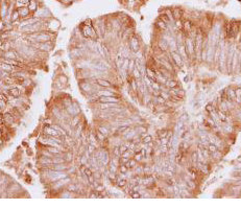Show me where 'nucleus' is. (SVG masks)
<instances>
[{"label": "nucleus", "instance_id": "52", "mask_svg": "<svg viewBox=\"0 0 241 209\" xmlns=\"http://www.w3.org/2000/svg\"><path fill=\"white\" fill-rule=\"evenodd\" d=\"M129 58L124 59L123 64H122V66H121V69H123V70H125V71H127V69H129Z\"/></svg>", "mask_w": 241, "mask_h": 209}, {"label": "nucleus", "instance_id": "51", "mask_svg": "<svg viewBox=\"0 0 241 209\" xmlns=\"http://www.w3.org/2000/svg\"><path fill=\"white\" fill-rule=\"evenodd\" d=\"M81 175H86L87 177H89V176H92L93 175V171H92V168L89 167V166H86V168H85L84 173L81 174Z\"/></svg>", "mask_w": 241, "mask_h": 209}, {"label": "nucleus", "instance_id": "4", "mask_svg": "<svg viewBox=\"0 0 241 209\" xmlns=\"http://www.w3.org/2000/svg\"><path fill=\"white\" fill-rule=\"evenodd\" d=\"M228 47L229 45L221 46V51H220L219 60H218L217 67L220 72L222 73H227V58H228Z\"/></svg>", "mask_w": 241, "mask_h": 209}, {"label": "nucleus", "instance_id": "38", "mask_svg": "<svg viewBox=\"0 0 241 209\" xmlns=\"http://www.w3.org/2000/svg\"><path fill=\"white\" fill-rule=\"evenodd\" d=\"M136 67V62H135L134 58H129V69H127V72L129 74H131V71L134 70V68Z\"/></svg>", "mask_w": 241, "mask_h": 209}, {"label": "nucleus", "instance_id": "64", "mask_svg": "<svg viewBox=\"0 0 241 209\" xmlns=\"http://www.w3.org/2000/svg\"><path fill=\"white\" fill-rule=\"evenodd\" d=\"M59 1H60V0H59Z\"/></svg>", "mask_w": 241, "mask_h": 209}, {"label": "nucleus", "instance_id": "14", "mask_svg": "<svg viewBox=\"0 0 241 209\" xmlns=\"http://www.w3.org/2000/svg\"><path fill=\"white\" fill-rule=\"evenodd\" d=\"M7 12H8V0H2L1 3H0V16H1V20L4 21L7 16Z\"/></svg>", "mask_w": 241, "mask_h": 209}, {"label": "nucleus", "instance_id": "9", "mask_svg": "<svg viewBox=\"0 0 241 209\" xmlns=\"http://www.w3.org/2000/svg\"><path fill=\"white\" fill-rule=\"evenodd\" d=\"M61 27V23L55 18H51L48 21H46V30L51 33H57Z\"/></svg>", "mask_w": 241, "mask_h": 209}, {"label": "nucleus", "instance_id": "39", "mask_svg": "<svg viewBox=\"0 0 241 209\" xmlns=\"http://www.w3.org/2000/svg\"><path fill=\"white\" fill-rule=\"evenodd\" d=\"M138 164H139V163L136 161V160H135L134 158H131V159L129 160V162H127V163L125 164V165H127V167L129 168V169H133V168L136 167V166L138 165Z\"/></svg>", "mask_w": 241, "mask_h": 209}, {"label": "nucleus", "instance_id": "12", "mask_svg": "<svg viewBox=\"0 0 241 209\" xmlns=\"http://www.w3.org/2000/svg\"><path fill=\"white\" fill-rule=\"evenodd\" d=\"M97 103H121V97L119 95L115 96H100L98 98Z\"/></svg>", "mask_w": 241, "mask_h": 209}, {"label": "nucleus", "instance_id": "17", "mask_svg": "<svg viewBox=\"0 0 241 209\" xmlns=\"http://www.w3.org/2000/svg\"><path fill=\"white\" fill-rule=\"evenodd\" d=\"M214 51H215V46L209 43L207 48V59H206V63L212 65L213 63V57H214Z\"/></svg>", "mask_w": 241, "mask_h": 209}, {"label": "nucleus", "instance_id": "37", "mask_svg": "<svg viewBox=\"0 0 241 209\" xmlns=\"http://www.w3.org/2000/svg\"><path fill=\"white\" fill-rule=\"evenodd\" d=\"M20 19V15H19V12H18L17 9H15V11L13 12L12 16H11V21L12 22H16V21H19Z\"/></svg>", "mask_w": 241, "mask_h": 209}, {"label": "nucleus", "instance_id": "5", "mask_svg": "<svg viewBox=\"0 0 241 209\" xmlns=\"http://www.w3.org/2000/svg\"><path fill=\"white\" fill-rule=\"evenodd\" d=\"M185 46H186L187 53L189 55V60H194L195 59V44H194V39L186 36L185 38Z\"/></svg>", "mask_w": 241, "mask_h": 209}, {"label": "nucleus", "instance_id": "21", "mask_svg": "<svg viewBox=\"0 0 241 209\" xmlns=\"http://www.w3.org/2000/svg\"><path fill=\"white\" fill-rule=\"evenodd\" d=\"M96 79V83H97L99 86L101 87V88H110V87H112L113 85V82H111L110 79Z\"/></svg>", "mask_w": 241, "mask_h": 209}, {"label": "nucleus", "instance_id": "56", "mask_svg": "<svg viewBox=\"0 0 241 209\" xmlns=\"http://www.w3.org/2000/svg\"><path fill=\"white\" fill-rule=\"evenodd\" d=\"M73 1H75V0H60V2H62L64 5H69L71 4Z\"/></svg>", "mask_w": 241, "mask_h": 209}, {"label": "nucleus", "instance_id": "10", "mask_svg": "<svg viewBox=\"0 0 241 209\" xmlns=\"http://www.w3.org/2000/svg\"><path fill=\"white\" fill-rule=\"evenodd\" d=\"M55 198H60V199H73V198H78V193L76 192H71L67 188H64L60 192H57Z\"/></svg>", "mask_w": 241, "mask_h": 209}, {"label": "nucleus", "instance_id": "60", "mask_svg": "<svg viewBox=\"0 0 241 209\" xmlns=\"http://www.w3.org/2000/svg\"><path fill=\"white\" fill-rule=\"evenodd\" d=\"M26 153L28 156H33V151H30V149H26Z\"/></svg>", "mask_w": 241, "mask_h": 209}, {"label": "nucleus", "instance_id": "15", "mask_svg": "<svg viewBox=\"0 0 241 209\" xmlns=\"http://www.w3.org/2000/svg\"><path fill=\"white\" fill-rule=\"evenodd\" d=\"M177 51L180 53V55H181L182 58H183V60L185 61H188L189 60V55L188 53H187V50H186V46H185V42H183V43H177Z\"/></svg>", "mask_w": 241, "mask_h": 209}, {"label": "nucleus", "instance_id": "43", "mask_svg": "<svg viewBox=\"0 0 241 209\" xmlns=\"http://www.w3.org/2000/svg\"><path fill=\"white\" fill-rule=\"evenodd\" d=\"M153 136L151 135H149V134H146V135H144L143 137H141V141L143 142V143H145V144H147L148 142H151V141H153Z\"/></svg>", "mask_w": 241, "mask_h": 209}, {"label": "nucleus", "instance_id": "44", "mask_svg": "<svg viewBox=\"0 0 241 209\" xmlns=\"http://www.w3.org/2000/svg\"><path fill=\"white\" fill-rule=\"evenodd\" d=\"M111 149H112V151H111V155H112V156H116V157L121 156V153H120L119 151V147H113Z\"/></svg>", "mask_w": 241, "mask_h": 209}, {"label": "nucleus", "instance_id": "2", "mask_svg": "<svg viewBox=\"0 0 241 209\" xmlns=\"http://www.w3.org/2000/svg\"><path fill=\"white\" fill-rule=\"evenodd\" d=\"M33 16L34 17H36L37 19L41 20V21H48L49 19H51L52 17V14H51V12L49 11V9H47V7L45 6V4H41L40 6H39V9L36 11V12L33 14Z\"/></svg>", "mask_w": 241, "mask_h": 209}, {"label": "nucleus", "instance_id": "42", "mask_svg": "<svg viewBox=\"0 0 241 209\" xmlns=\"http://www.w3.org/2000/svg\"><path fill=\"white\" fill-rule=\"evenodd\" d=\"M107 169H109L110 173L118 174V166L115 165V164H113V163H109V165H107Z\"/></svg>", "mask_w": 241, "mask_h": 209}, {"label": "nucleus", "instance_id": "18", "mask_svg": "<svg viewBox=\"0 0 241 209\" xmlns=\"http://www.w3.org/2000/svg\"><path fill=\"white\" fill-rule=\"evenodd\" d=\"M70 164L67 163V162H62V163H57V164H51L49 166L50 169L52 171H66L69 167Z\"/></svg>", "mask_w": 241, "mask_h": 209}, {"label": "nucleus", "instance_id": "25", "mask_svg": "<svg viewBox=\"0 0 241 209\" xmlns=\"http://www.w3.org/2000/svg\"><path fill=\"white\" fill-rule=\"evenodd\" d=\"M224 93L227 94L228 98L231 99V101H235V99H236V95H235V88H233V87H228V88L224 89Z\"/></svg>", "mask_w": 241, "mask_h": 209}, {"label": "nucleus", "instance_id": "49", "mask_svg": "<svg viewBox=\"0 0 241 209\" xmlns=\"http://www.w3.org/2000/svg\"><path fill=\"white\" fill-rule=\"evenodd\" d=\"M94 190H95L96 192H102V191H105V185H103L102 183H99V184H98V185L94 188Z\"/></svg>", "mask_w": 241, "mask_h": 209}, {"label": "nucleus", "instance_id": "46", "mask_svg": "<svg viewBox=\"0 0 241 209\" xmlns=\"http://www.w3.org/2000/svg\"><path fill=\"white\" fill-rule=\"evenodd\" d=\"M216 109H217V107H215L213 103H208L207 106H206V111H207L208 114H210V113H212V112H214Z\"/></svg>", "mask_w": 241, "mask_h": 209}, {"label": "nucleus", "instance_id": "48", "mask_svg": "<svg viewBox=\"0 0 241 209\" xmlns=\"http://www.w3.org/2000/svg\"><path fill=\"white\" fill-rule=\"evenodd\" d=\"M96 149H96V147H94L93 144H90V143H89L88 145H87V151L89 152V154H90V155H93L94 153H95Z\"/></svg>", "mask_w": 241, "mask_h": 209}, {"label": "nucleus", "instance_id": "35", "mask_svg": "<svg viewBox=\"0 0 241 209\" xmlns=\"http://www.w3.org/2000/svg\"><path fill=\"white\" fill-rule=\"evenodd\" d=\"M123 61H124V58L122 57L121 55H120V53H118L117 58L115 59V65H116L117 69H118V68H121L122 64H123Z\"/></svg>", "mask_w": 241, "mask_h": 209}, {"label": "nucleus", "instance_id": "50", "mask_svg": "<svg viewBox=\"0 0 241 209\" xmlns=\"http://www.w3.org/2000/svg\"><path fill=\"white\" fill-rule=\"evenodd\" d=\"M161 96L166 101H170V98H171V95L168 91H161Z\"/></svg>", "mask_w": 241, "mask_h": 209}, {"label": "nucleus", "instance_id": "26", "mask_svg": "<svg viewBox=\"0 0 241 209\" xmlns=\"http://www.w3.org/2000/svg\"><path fill=\"white\" fill-rule=\"evenodd\" d=\"M157 46L159 48H160L161 50L163 51H168V43L166 40H164V39L162 38H159L157 41Z\"/></svg>", "mask_w": 241, "mask_h": 209}, {"label": "nucleus", "instance_id": "11", "mask_svg": "<svg viewBox=\"0 0 241 209\" xmlns=\"http://www.w3.org/2000/svg\"><path fill=\"white\" fill-rule=\"evenodd\" d=\"M169 53L170 55H171V59L172 61H173V63L175 64V66H177L179 69L184 66V60H183V58L180 55V53L177 52V51H169Z\"/></svg>", "mask_w": 241, "mask_h": 209}, {"label": "nucleus", "instance_id": "55", "mask_svg": "<svg viewBox=\"0 0 241 209\" xmlns=\"http://www.w3.org/2000/svg\"><path fill=\"white\" fill-rule=\"evenodd\" d=\"M6 106H7V101L0 99V109H1V110H3V109L6 108Z\"/></svg>", "mask_w": 241, "mask_h": 209}, {"label": "nucleus", "instance_id": "19", "mask_svg": "<svg viewBox=\"0 0 241 209\" xmlns=\"http://www.w3.org/2000/svg\"><path fill=\"white\" fill-rule=\"evenodd\" d=\"M18 68H19V67L13 66V65H11V64H7V63H5V62H0V69L3 70V71H6V72H10V73H13V72L16 71Z\"/></svg>", "mask_w": 241, "mask_h": 209}, {"label": "nucleus", "instance_id": "61", "mask_svg": "<svg viewBox=\"0 0 241 209\" xmlns=\"http://www.w3.org/2000/svg\"><path fill=\"white\" fill-rule=\"evenodd\" d=\"M2 123H4V121H3V115L0 114V125H2Z\"/></svg>", "mask_w": 241, "mask_h": 209}, {"label": "nucleus", "instance_id": "54", "mask_svg": "<svg viewBox=\"0 0 241 209\" xmlns=\"http://www.w3.org/2000/svg\"><path fill=\"white\" fill-rule=\"evenodd\" d=\"M160 86H161V84L160 83H158L157 81L153 82V84H151V88H153V90H159V91H160Z\"/></svg>", "mask_w": 241, "mask_h": 209}, {"label": "nucleus", "instance_id": "33", "mask_svg": "<svg viewBox=\"0 0 241 209\" xmlns=\"http://www.w3.org/2000/svg\"><path fill=\"white\" fill-rule=\"evenodd\" d=\"M57 79H59L63 85H65V86H67L68 83H69V79H68V77L65 74V73H61V74H59L57 77Z\"/></svg>", "mask_w": 241, "mask_h": 209}, {"label": "nucleus", "instance_id": "30", "mask_svg": "<svg viewBox=\"0 0 241 209\" xmlns=\"http://www.w3.org/2000/svg\"><path fill=\"white\" fill-rule=\"evenodd\" d=\"M164 85L167 87L168 89H170V88H174V87L179 86V83L175 81V79H174V77H172V79H168L167 81L165 82Z\"/></svg>", "mask_w": 241, "mask_h": 209}, {"label": "nucleus", "instance_id": "34", "mask_svg": "<svg viewBox=\"0 0 241 209\" xmlns=\"http://www.w3.org/2000/svg\"><path fill=\"white\" fill-rule=\"evenodd\" d=\"M20 84H21L23 87H25L26 89H30V88H31V86L34 85V82L31 81V79H30V77H27V79H23V81H22V83H20Z\"/></svg>", "mask_w": 241, "mask_h": 209}, {"label": "nucleus", "instance_id": "20", "mask_svg": "<svg viewBox=\"0 0 241 209\" xmlns=\"http://www.w3.org/2000/svg\"><path fill=\"white\" fill-rule=\"evenodd\" d=\"M220 51H221V46H220V45H216V46H215L214 57H213V63H212L213 67H217L218 60H219V55H220Z\"/></svg>", "mask_w": 241, "mask_h": 209}, {"label": "nucleus", "instance_id": "45", "mask_svg": "<svg viewBox=\"0 0 241 209\" xmlns=\"http://www.w3.org/2000/svg\"><path fill=\"white\" fill-rule=\"evenodd\" d=\"M129 168L127 167L125 164H120L119 166H118V173L120 174H127V171H129Z\"/></svg>", "mask_w": 241, "mask_h": 209}, {"label": "nucleus", "instance_id": "32", "mask_svg": "<svg viewBox=\"0 0 241 209\" xmlns=\"http://www.w3.org/2000/svg\"><path fill=\"white\" fill-rule=\"evenodd\" d=\"M129 75H131V77H133V79H142V73H141V71L137 67L134 68V70L131 71V73Z\"/></svg>", "mask_w": 241, "mask_h": 209}, {"label": "nucleus", "instance_id": "27", "mask_svg": "<svg viewBox=\"0 0 241 209\" xmlns=\"http://www.w3.org/2000/svg\"><path fill=\"white\" fill-rule=\"evenodd\" d=\"M145 75L148 79H151V81H153V82L155 81V70L149 67V66H146L145 67Z\"/></svg>", "mask_w": 241, "mask_h": 209}, {"label": "nucleus", "instance_id": "8", "mask_svg": "<svg viewBox=\"0 0 241 209\" xmlns=\"http://www.w3.org/2000/svg\"><path fill=\"white\" fill-rule=\"evenodd\" d=\"M42 134H43L44 136H47V137H62V135L57 132L54 128L47 125H43Z\"/></svg>", "mask_w": 241, "mask_h": 209}, {"label": "nucleus", "instance_id": "36", "mask_svg": "<svg viewBox=\"0 0 241 209\" xmlns=\"http://www.w3.org/2000/svg\"><path fill=\"white\" fill-rule=\"evenodd\" d=\"M53 88H57V91H62L63 89L66 88V86L63 85L62 83L57 79H54V83H53Z\"/></svg>", "mask_w": 241, "mask_h": 209}, {"label": "nucleus", "instance_id": "1", "mask_svg": "<svg viewBox=\"0 0 241 209\" xmlns=\"http://www.w3.org/2000/svg\"><path fill=\"white\" fill-rule=\"evenodd\" d=\"M71 181H72L71 176H68V177H66V178L60 179V180L55 181V182L48 184V188H49L50 192H55V195H54V198H55L57 192H60L62 189L66 188V186H67Z\"/></svg>", "mask_w": 241, "mask_h": 209}, {"label": "nucleus", "instance_id": "53", "mask_svg": "<svg viewBox=\"0 0 241 209\" xmlns=\"http://www.w3.org/2000/svg\"><path fill=\"white\" fill-rule=\"evenodd\" d=\"M207 147H208V149L210 151V153H214L215 151H217L218 149V147H216L214 143H209V145H208Z\"/></svg>", "mask_w": 241, "mask_h": 209}, {"label": "nucleus", "instance_id": "58", "mask_svg": "<svg viewBox=\"0 0 241 209\" xmlns=\"http://www.w3.org/2000/svg\"><path fill=\"white\" fill-rule=\"evenodd\" d=\"M177 96H180L181 98H184V96H185V91L182 88H180V91H179V94H177Z\"/></svg>", "mask_w": 241, "mask_h": 209}, {"label": "nucleus", "instance_id": "3", "mask_svg": "<svg viewBox=\"0 0 241 209\" xmlns=\"http://www.w3.org/2000/svg\"><path fill=\"white\" fill-rule=\"evenodd\" d=\"M79 30H81V36L84 37V39H93V40H98V36L96 34V30L94 28L93 25H87V24L83 23L79 26Z\"/></svg>", "mask_w": 241, "mask_h": 209}, {"label": "nucleus", "instance_id": "47", "mask_svg": "<svg viewBox=\"0 0 241 209\" xmlns=\"http://www.w3.org/2000/svg\"><path fill=\"white\" fill-rule=\"evenodd\" d=\"M133 158H134L135 160L138 162V163H141V162H142V160H143L144 157L142 156V154H141L140 152H139V153H135L134 156H133Z\"/></svg>", "mask_w": 241, "mask_h": 209}, {"label": "nucleus", "instance_id": "7", "mask_svg": "<svg viewBox=\"0 0 241 209\" xmlns=\"http://www.w3.org/2000/svg\"><path fill=\"white\" fill-rule=\"evenodd\" d=\"M65 109H66V111H67L68 114H69L71 117L81 114V107H79V103L75 101H72L71 105H69V106L66 107Z\"/></svg>", "mask_w": 241, "mask_h": 209}, {"label": "nucleus", "instance_id": "23", "mask_svg": "<svg viewBox=\"0 0 241 209\" xmlns=\"http://www.w3.org/2000/svg\"><path fill=\"white\" fill-rule=\"evenodd\" d=\"M64 159L65 161L67 163H71V162H74V159H75V153H73V151L71 149H68L64 153Z\"/></svg>", "mask_w": 241, "mask_h": 209}, {"label": "nucleus", "instance_id": "40", "mask_svg": "<svg viewBox=\"0 0 241 209\" xmlns=\"http://www.w3.org/2000/svg\"><path fill=\"white\" fill-rule=\"evenodd\" d=\"M167 132H168L167 129H161V130H158V131H157L158 137H159V138H165V137H167Z\"/></svg>", "mask_w": 241, "mask_h": 209}, {"label": "nucleus", "instance_id": "63", "mask_svg": "<svg viewBox=\"0 0 241 209\" xmlns=\"http://www.w3.org/2000/svg\"><path fill=\"white\" fill-rule=\"evenodd\" d=\"M0 20H1V16H0Z\"/></svg>", "mask_w": 241, "mask_h": 209}, {"label": "nucleus", "instance_id": "57", "mask_svg": "<svg viewBox=\"0 0 241 209\" xmlns=\"http://www.w3.org/2000/svg\"><path fill=\"white\" fill-rule=\"evenodd\" d=\"M4 27H5V23L3 20H0V33H2L3 30H4Z\"/></svg>", "mask_w": 241, "mask_h": 209}, {"label": "nucleus", "instance_id": "6", "mask_svg": "<svg viewBox=\"0 0 241 209\" xmlns=\"http://www.w3.org/2000/svg\"><path fill=\"white\" fill-rule=\"evenodd\" d=\"M127 42H129V49H131V51L133 53H136V52H138L139 50H141V44H140V41H139V39L137 36H135V35L134 36H131Z\"/></svg>", "mask_w": 241, "mask_h": 209}, {"label": "nucleus", "instance_id": "22", "mask_svg": "<svg viewBox=\"0 0 241 209\" xmlns=\"http://www.w3.org/2000/svg\"><path fill=\"white\" fill-rule=\"evenodd\" d=\"M224 154L222 153V151H220V149H217V151H215L214 153H211V161H215V162H218L220 161L222 158H223Z\"/></svg>", "mask_w": 241, "mask_h": 209}, {"label": "nucleus", "instance_id": "41", "mask_svg": "<svg viewBox=\"0 0 241 209\" xmlns=\"http://www.w3.org/2000/svg\"><path fill=\"white\" fill-rule=\"evenodd\" d=\"M205 125H207L208 128H213L214 125H216V123H215V120L213 119V118H211V117H207L206 118V123H205Z\"/></svg>", "mask_w": 241, "mask_h": 209}, {"label": "nucleus", "instance_id": "24", "mask_svg": "<svg viewBox=\"0 0 241 209\" xmlns=\"http://www.w3.org/2000/svg\"><path fill=\"white\" fill-rule=\"evenodd\" d=\"M81 120H83V117H81V114H79V115H76V116L71 117L69 123H70V125L73 128V129H75V128H76L77 125L81 123Z\"/></svg>", "mask_w": 241, "mask_h": 209}, {"label": "nucleus", "instance_id": "16", "mask_svg": "<svg viewBox=\"0 0 241 209\" xmlns=\"http://www.w3.org/2000/svg\"><path fill=\"white\" fill-rule=\"evenodd\" d=\"M17 10H18V12H19L20 19H21V20L28 19V18H30L31 16H33V14L30 13V11H29V9L27 6L19 7V9H17Z\"/></svg>", "mask_w": 241, "mask_h": 209}, {"label": "nucleus", "instance_id": "62", "mask_svg": "<svg viewBox=\"0 0 241 209\" xmlns=\"http://www.w3.org/2000/svg\"><path fill=\"white\" fill-rule=\"evenodd\" d=\"M0 137H2V132L0 131Z\"/></svg>", "mask_w": 241, "mask_h": 209}, {"label": "nucleus", "instance_id": "13", "mask_svg": "<svg viewBox=\"0 0 241 209\" xmlns=\"http://www.w3.org/2000/svg\"><path fill=\"white\" fill-rule=\"evenodd\" d=\"M2 58L7 59V60H17L20 58V55L18 53V51L16 49H10L7 51H3Z\"/></svg>", "mask_w": 241, "mask_h": 209}, {"label": "nucleus", "instance_id": "31", "mask_svg": "<svg viewBox=\"0 0 241 209\" xmlns=\"http://www.w3.org/2000/svg\"><path fill=\"white\" fill-rule=\"evenodd\" d=\"M8 92H10V94L11 95H13L14 97H20V96L22 95V92L20 91V89L19 88H17V86L16 87H13L12 89H10L8 90Z\"/></svg>", "mask_w": 241, "mask_h": 209}, {"label": "nucleus", "instance_id": "59", "mask_svg": "<svg viewBox=\"0 0 241 209\" xmlns=\"http://www.w3.org/2000/svg\"><path fill=\"white\" fill-rule=\"evenodd\" d=\"M4 144H5L4 139H3L2 137H0V149H2V147H4Z\"/></svg>", "mask_w": 241, "mask_h": 209}, {"label": "nucleus", "instance_id": "29", "mask_svg": "<svg viewBox=\"0 0 241 209\" xmlns=\"http://www.w3.org/2000/svg\"><path fill=\"white\" fill-rule=\"evenodd\" d=\"M155 26L158 27V28L160 29V30H162V31H166V30H168V26H167V24L165 23L164 21H162V20L159 18V19L157 20V22H155Z\"/></svg>", "mask_w": 241, "mask_h": 209}, {"label": "nucleus", "instance_id": "28", "mask_svg": "<svg viewBox=\"0 0 241 209\" xmlns=\"http://www.w3.org/2000/svg\"><path fill=\"white\" fill-rule=\"evenodd\" d=\"M172 11V15H173V18L174 20H182V18H183V15H184V13H183V11L181 10V9H173Z\"/></svg>", "mask_w": 241, "mask_h": 209}]
</instances>
